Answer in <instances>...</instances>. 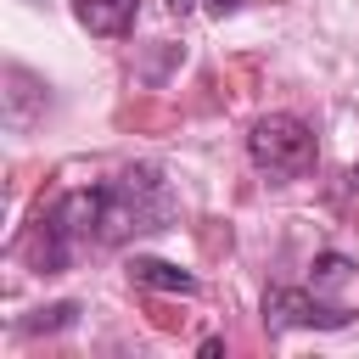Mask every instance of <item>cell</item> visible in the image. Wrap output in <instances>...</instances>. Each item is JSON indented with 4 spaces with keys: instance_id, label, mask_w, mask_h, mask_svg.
<instances>
[{
    "instance_id": "cell-5",
    "label": "cell",
    "mask_w": 359,
    "mask_h": 359,
    "mask_svg": "<svg viewBox=\"0 0 359 359\" xmlns=\"http://www.w3.org/2000/svg\"><path fill=\"white\" fill-rule=\"evenodd\" d=\"M309 286H314L325 303H337V309H353L348 297H337V292H348V286H353V264H348L342 252H320V258H314V275H309Z\"/></svg>"
},
{
    "instance_id": "cell-7",
    "label": "cell",
    "mask_w": 359,
    "mask_h": 359,
    "mask_svg": "<svg viewBox=\"0 0 359 359\" xmlns=\"http://www.w3.org/2000/svg\"><path fill=\"white\" fill-rule=\"evenodd\" d=\"M73 314H79V303H50L34 320H22V331H62V325H73Z\"/></svg>"
},
{
    "instance_id": "cell-9",
    "label": "cell",
    "mask_w": 359,
    "mask_h": 359,
    "mask_svg": "<svg viewBox=\"0 0 359 359\" xmlns=\"http://www.w3.org/2000/svg\"><path fill=\"white\" fill-rule=\"evenodd\" d=\"M168 6H174V11H191V6H196V0H168Z\"/></svg>"
},
{
    "instance_id": "cell-2",
    "label": "cell",
    "mask_w": 359,
    "mask_h": 359,
    "mask_svg": "<svg viewBox=\"0 0 359 359\" xmlns=\"http://www.w3.org/2000/svg\"><path fill=\"white\" fill-rule=\"evenodd\" d=\"M247 151H252V163H258L269 180H297V174H309L314 157H320L314 129H309L303 118H292V112L258 118L252 135H247Z\"/></svg>"
},
{
    "instance_id": "cell-1",
    "label": "cell",
    "mask_w": 359,
    "mask_h": 359,
    "mask_svg": "<svg viewBox=\"0 0 359 359\" xmlns=\"http://www.w3.org/2000/svg\"><path fill=\"white\" fill-rule=\"evenodd\" d=\"M174 219V191L157 168H123L112 180L95 185V241L101 247H118L129 236H146V230H163Z\"/></svg>"
},
{
    "instance_id": "cell-6",
    "label": "cell",
    "mask_w": 359,
    "mask_h": 359,
    "mask_svg": "<svg viewBox=\"0 0 359 359\" xmlns=\"http://www.w3.org/2000/svg\"><path fill=\"white\" fill-rule=\"evenodd\" d=\"M129 275H135L140 286H151V292H180V297L196 292V275H185L180 264H163V258H135Z\"/></svg>"
},
{
    "instance_id": "cell-3",
    "label": "cell",
    "mask_w": 359,
    "mask_h": 359,
    "mask_svg": "<svg viewBox=\"0 0 359 359\" xmlns=\"http://www.w3.org/2000/svg\"><path fill=\"white\" fill-rule=\"evenodd\" d=\"M264 320H269V331H292V325L337 331V325H348V320H353V309L325 303L314 286H275V292L264 297Z\"/></svg>"
},
{
    "instance_id": "cell-4",
    "label": "cell",
    "mask_w": 359,
    "mask_h": 359,
    "mask_svg": "<svg viewBox=\"0 0 359 359\" xmlns=\"http://www.w3.org/2000/svg\"><path fill=\"white\" fill-rule=\"evenodd\" d=\"M73 11H79V22H84L90 34H101V39L129 34V22H135V0H73Z\"/></svg>"
},
{
    "instance_id": "cell-8",
    "label": "cell",
    "mask_w": 359,
    "mask_h": 359,
    "mask_svg": "<svg viewBox=\"0 0 359 359\" xmlns=\"http://www.w3.org/2000/svg\"><path fill=\"white\" fill-rule=\"evenodd\" d=\"M236 6H241V0H208V11H213V17H224V11H236Z\"/></svg>"
}]
</instances>
